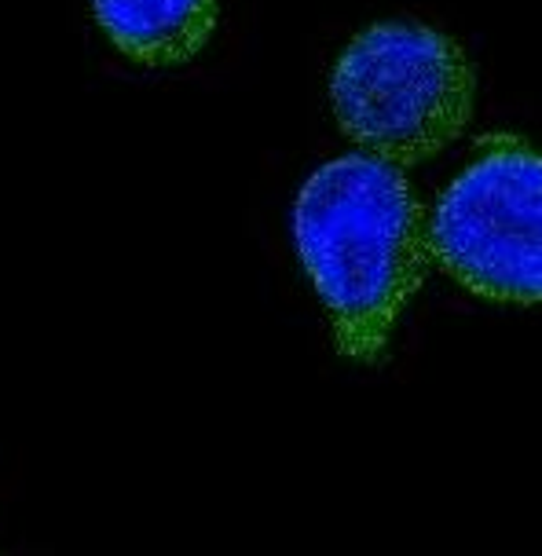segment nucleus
<instances>
[{"mask_svg":"<svg viewBox=\"0 0 542 556\" xmlns=\"http://www.w3.org/2000/svg\"><path fill=\"white\" fill-rule=\"evenodd\" d=\"M542 162L517 132L480 136L469 165L426 216L429 261L491 304L542 301Z\"/></svg>","mask_w":542,"mask_h":556,"instance_id":"nucleus-3","label":"nucleus"},{"mask_svg":"<svg viewBox=\"0 0 542 556\" xmlns=\"http://www.w3.org/2000/svg\"><path fill=\"white\" fill-rule=\"evenodd\" d=\"M293 242L344 359L378 366L403 307L429 275L426 205L403 168L333 157L293 202Z\"/></svg>","mask_w":542,"mask_h":556,"instance_id":"nucleus-1","label":"nucleus"},{"mask_svg":"<svg viewBox=\"0 0 542 556\" xmlns=\"http://www.w3.org/2000/svg\"><path fill=\"white\" fill-rule=\"evenodd\" d=\"M330 103L360 154L411 168L469 128L477 74L455 37L392 18L344 45L330 74Z\"/></svg>","mask_w":542,"mask_h":556,"instance_id":"nucleus-2","label":"nucleus"},{"mask_svg":"<svg viewBox=\"0 0 542 556\" xmlns=\"http://www.w3.org/2000/svg\"><path fill=\"white\" fill-rule=\"evenodd\" d=\"M92 15L114 52L147 70H173L210 45L220 0H92Z\"/></svg>","mask_w":542,"mask_h":556,"instance_id":"nucleus-4","label":"nucleus"}]
</instances>
